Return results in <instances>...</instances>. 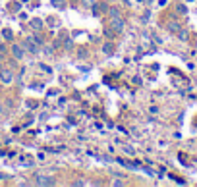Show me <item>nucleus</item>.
<instances>
[{
	"label": "nucleus",
	"mask_w": 197,
	"mask_h": 187,
	"mask_svg": "<svg viewBox=\"0 0 197 187\" xmlns=\"http://www.w3.org/2000/svg\"><path fill=\"white\" fill-rule=\"evenodd\" d=\"M21 46H23V50H27L29 54H39L41 52V46H37L31 39H25L23 42H21Z\"/></svg>",
	"instance_id": "nucleus-1"
},
{
	"label": "nucleus",
	"mask_w": 197,
	"mask_h": 187,
	"mask_svg": "<svg viewBox=\"0 0 197 187\" xmlns=\"http://www.w3.org/2000/svg\"><path fill=\"white\" fill-rule=\"evenodd\" d=\"M0 81H2L4 85H10L14 81V71L10 68H4V70H0Z\"/></svg>",
	"instance_id": "nucleus-2"
},
{
	"label": "nucleus",
	"mask_w": 197,
	"mask_h": 187,
	"mask_svg": "<svg viewBox=\"0 0 197 187\" xmlns=\"http://www.w3.org/2000/svg\"><path fill=\"white\" fill-rule=\"evenodd\" d=\"M110 27L114 29V33H124V29H126V23H124L122 18H112Z\"/></svg>",
	"instance_id": "nucleus-3"
},
{
	"label": "nucleus",
	"mask_w": 197,
	"mask_h": 187,
	"mask_svg": "<svg viewBox=\"0 0 197 187\" xmlns=\"http://www.w3.org/2000/svg\"><path fill=\"white\" fill-rule=\"evenodd\" d=\"M12 56L16 60H21V58H23V46H21V45H14L12 46Z\"/></svg>",
	"instance_id": "nucleus-4"
},
{
	"label": "nucleus",
	"mask_w": 197,
	"mask_h": 187,
	"mask_svg": "<svg viewBox=\"0 0 197 187\" xmlns=\"http://www.w3.org/2000/svg\"><path fill=\"white\" fill-rule=\"evenodd\" d=\"M29 25H31V29H33V31H37V33H39V31L43 29V19H39V18H33L31 21H29Z\"/></svg>",
	"instance_id": "nucleus-5"
},
{
	"label": "nucleus",
	"mask_w": 197,
	"mask_h": 187,
	"mask_svg": "<svg viewBox=\"0 0 197 187\" xmlns=\"http://www.w3.org/2000/svg\"><path fill=\"white\" fill-rule=\"evenodd\" d=\"M56 181L52 177H45V176H39L37 177V185H54Z\"/></svg>",
	"instance_id": "nucleus-6"
},
{
	"label": "nucleus",
	"mask_w": 197,
	"mask_h": 187,
	"mask_svg": "<svg viewBox=\"0 0 197 187\" xmlns=\"http://www.w3.org/2000/svg\"><path fill=\"white\" fill-rule=\"evenodd\" d=\"M166 29H168L170 33H176V35H178V31L182 29V25L178 23V21H168V25H166Z\"/></svg>",
	"instance_id": "nucleus-7"
},
{
	"label": "nucleus",
	"mask_w": 197,
	"mask_h": 187,
	"mask_svg": "<svg viewBox=\"0 0 197 187\" xmlns=\"http://www.w3.org/2000/svg\"><path fill=\"white\" fill-rule=\"evenodd\" d=\"M41 52L45 54V56H52L54 54V46L52 45H43L41 46Z\"/></svg>",
	"instance_id": "nucleus-8"
},
{
	"label": "nucleus",
	"mask_w": 197,
	"mask_h": 187,
	"mask_svg": "<svg viewBox=\"0 0 197 187\" xmlns=\"http://www.w3.org/2000/svg\"><path fill=\"white\" fill-rule=\"evenodd\" d=\"M108 16H110V18H122V12L118 10V8H114V6H112V8H108Z\"/></svg>",
	"instance_id": "nucleus-9"
},
{
	"label": "nucleus",
	"mask_w": 197,
	"mask_h": 187,
	"mask_svg": "<svg viewBox=\"0 0 197 187\" xmlns=\"http://www.w3.org/2000/svg\"><path fill=\"white\" fill-rule=\"evenodd\" d=\"M103 52L108 54V56L114 54V45H110V42H105V45H103Z\"/></svg>",
	"instance_id": "nucleus-10"
},
{
	"label": "nucleus",
	"mask_w": 197,
	"mask_h": 187,
	"mask_svg": "<svg viewBox=\"0 0 197 187\" xmlns=\"http://www.w3.org/2000/svg\"><path fill=\"white\" fill-rule=\"evenodd\" d=\"M29 39H31V41H33L37 46H43V45H45V41L41 39V35H33V37H29Z\"/></svg>",
	"instance_id": "nucleus-11"
},
{
	"label": "nucleus",
	"mask_w": 197,
	"mask_h": 187,
	"mask_svg": "<svg viewBox=\"0 0 197 187\" xmlns=\"http://www.w3.org/2000/svg\"><path fill=\"white\" fill-rule=\"evenodd\" d=\"M2 37H4L6 41H12V39H14V33H12V29H2Z\"/></svg>",
	"instance_id": "nucleus-12"
},
{
	"label": "nucleus",
	"mask_w": 197,
	"mask_h": 187,
	"mask_svg": "<svg viewBox=\"0 0 197 187\" xmlns=\"http://www.w3.org/2000/svg\"><path fill=\"white\" fill-rule=\"evenodd\" d=\"M178 37H180V41H187V37H189V35H187V31L180 29V31H178Z\"/></svg>",
	"instance_id": "nucleus-13"
},
{
	"label": "nucleus",
	"mask_w": 197,
	"mask_h": 187,
	"mask_svg": "<svg viewBox=\"0 0 197 187\" xmlns=\"http://www.w3.org/2000/svg\"><path fill=\"white\" fill-rule=\"evenodd\" d=\"M176 12H178V14H187L186 4H178V6H176Z\"/></svg>",
	"instance_id": "nucleus-14"
},
{
	"label": "nucleus",
	"mask_w": 197,
	"mask_h": 187,
	"mask_svg": "<svg viewBox=\"0 0 197 187\" xmlns=\"http://www.w3.org/2000/svg\"><path fill=\"white\" fill-rule=\"evenodd\" d=\"M72 46H74V41H72V39H64V48L70 50Z\"/></svg>",
	"instance_id": "nucleus-15"
},
{
	"label": "nucleus",
	"mask_w": 197,
	"mask_h": 187,
	"mask_svg": "<svg viewBox=\"0 0 197 187\" xmlns=\"http://www.w3.org/2000/svg\"><path fill=\"white\" fill-rule=\"evenodd\" d=\"M41 70H43V71H47V74H52V68L47 66V64H41Z\"/></svg>",
	"instance_id": "nucleus-16"
},
{
	"label": "nucleus",
	"mask_w": 197,
	"mask_h": 187,
	"mask_svg": "<svg viewBox=\"0 0 197 187\" xmlns=\"http://www.w3.org/2000/svg\"><path fill=\"white\" fill-rule=\"evenodd\" d=\"M52 4H54V6H58V8H64V6H66L64 0H52Z\"/></svg>",
	"instance_id": "nucleus-17"
},
{
	"label": "nucleus",
	"mask_w": 197,
	"mask_h": 187,
	"mask_svg": "<svg viewBox=\"0 0 197 187\" xmlns=\"http://www.w3.org/2000/svg\"><path fill=\"white\" fill-rule=\"evenodd\" d=\"M124 150H126V153H128V154H135V150H133V149H131L129 145H128V147H124Z\"/></svg>",
	"instance_id": "nucleus-18"
},
{
	"label": "nucleus",
	"mask_w": 197,
	"mask_h": 187,
	"mask_svg": "<svg viewBox=\"0 0 197 187\" xmlns=\"http://www.w3.org/2000/svg\"><path fill=\"white\" fill-rule=\"evenodd\" d=\"M0 52H8V48H6L4 45H0Z\"/></svg>",
	"instance_id": "nucleus-19"
},
{
	"label": "nucleus",
	"mask_w": 197,
	"mask_h": 187,
	"mask_svg": "<svg viewBox=\"0 0 197 187\" xmlns=\"http://www.w3.org/2000/svg\"><path fill=\"white\" fill-rule=\"evenodd\" d=\"M4 114V106H2V102H0V116Z\"/></svg>",
	"instance_id": "nucleus-20"
},
{
	"label": "nucleus",
	"mask_w": 197,
	"mask_h": 187,
	"mask_svg": "<svg viewBox=\"0 0 197 187\" xmlns=\"http://www.w3.org/2000/svg\"><path fill=\"white\" fill-rule=\"evenodd\" d=\"M21 2H27V0H21Z\"/></svg>",
	"instance_id": "nucleus-21"
}]
</instances>
